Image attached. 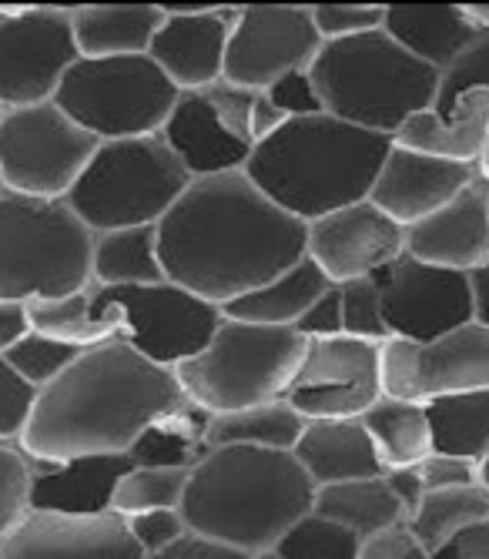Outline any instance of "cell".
Segmentation results:
<instances>
[{
  "mask_svg": "<svg viewBox=\"0 0 489 559\" xmlns=\"http://www.w3.org/2000/svg\"><path fill=\"white\" fill-rule=\"evenodd\" d=\"M168 282L212 305L249 295L309 255V225L278 209L244 171L194 178L158 222Z\"/></svg>",
  "mask_w": 489,
  "mask_h": 559,
  "instance_id": "1",
  "label": "cell"
},
{
  "mask_svg": "<svg viewBox=\"0 0 489 559\" xmlns=\"http://www.w3.org/2000/svg\"><path fill=\"white\" fill-rule=\"evenodd\" d=\"M184 402L175 369L111 338L84 348L61 379L40 389L17 449L31 463L128 455L144 429Z\"/></svg>",
  "mask_w": 489,
  "mask_h": 559,
  "instance_id": "2",
  "label": "cell"
},
{
  "mask_svg": "<svg viewBox=\"0 0 489 559\" xmlns=\"http://www.w3.org/2000/svg\"><path fill=\"white\" fill-rule=\"evenodd\" d=\"M315 492L296 452L222 445L191 469L181 516L191 533L255 556L312 513Z\"/></svg>",
  "mask_w": 489,
  "mask_h": 559,
  "instance_id": "3",
  "label": "cell"
},
{
  "mask_svg": "<svg viewBox=\"0 0 489 559\" xmlns=\"http://www.w3.org/2000/svg\"><path fill=\"white\" fill-rule=\"evenodd\" d=\"M389 151V134L356 128L332 115L288 118L252 151L244 175L278 209L312 225L366 201Z\"/></svg>",
  "mask_w": 489,
  "mask_h": 559,
  "instance_id": "4",
  "label": "cell"
},
{
  "mask_svg": "<svg viewBox=\"0 0 489 559\" xmlns=\"http://www.w3.org/2000/svg\"><path fill=\"white\" fill-rule=\"evenodd\" d=\"M309 74L325 115L389 138L409 118L432 111L443 84V74L413 58L385 27L325 40Z\"/></svg>",
  "mask_w": 489,
  "mask_h": 559,
  "instance_id": "5",
  "label": "cell"
},
{
  "mask_svg": "<svg viewBox=\"0 0 489 559\" xmlns=\"http://www.w3.org/2000/svg\"><path fill=\"white\" fill-rule=\"evenodd\" d=\"M94 231L68 209L17 191L0 194V301H40L94 285Z\"/></svg>",
  "mask_w": 489,
  "mask_h": 559,
  "instance_id": "6",
  "label": "cell"
},
{
  "mask_svg": "<svg viewBox=\"0 0 489 559\" xmlns=\"http://www.w3.org/2000/svg\"><path fill=\"white\" fill-rule=\"evenodd\" d=\"M191 181L162 134L102 141L64 201L94 235H105L158 225Z\"/></svg>",
  "mask_w": 489,
  "mask_h": 559,
  "instance_id": "7",
  "label": "cell"
},
{
  "mask_svg": "<svg viewBox=\"0 0 489 559\" xmlns=\"http://www.w3.org/2000/svg\"><path fill=\"white\" fill-rule=\"evenodd\" d=\"M309 338L296 329L225 319L215 338L175 369L181 392L199 409L222 416L285 395Z\"/></svg>",
  "mask_w": 489,
  "mask_h": 559,
  "instance_id": "8",
  "label": "cell"
},
{
  "mask_svg": "<svg viewBox=\"0 0 489 559\" xmlns=\"http://www.w3.org/2000/svg\"><path fill=\"white\" fill-rule=\"evenodd\" d=\"M178 97L181 91L152 55L81 58L61 81L55 105L97 141H128L162 134Z\"/></svg>",
  "mask_w": 489,
  "mask_h": 559,
  "instance_id": "9",
  "label": "cell"
},
{
  "mask_svg": "<svg viewBox=\"0 0 489 559\" xmlns=\"http://www.w3.org/2000/svg\"><path fill=\"white\" fill-rule=\"evenodd\" d=\"M91 309L115 332V338L165 369H178L194 359L225 322L218 305L175 282L131 288L91 285Z\"/></svg>",
  "mask_w": 489,
  "mask_h": 559,
  "instance_id": "10",
  "label": "cell"
},
{
  "mask_svg": "<svg viewBox=\"0 0 489 559\" xmlns=\"http://www.w3.org/2000/svg\"><path fill=\"white\" fill-rule=\"evenodd\" d=\"M97 141L55 100L8 108L0 118V175L4 188L31 198L64 201L91 165Z\"/></svg>",
  "mask_w": 489,
  "mask_h": 559,
  "instance_id": "11",
  "label": "cell"
},
{
  "mask_svg": "<svg viewBox=\"0 0 489 559\" xmlns=\"http://www.w3.org/2000/svg\"><path fill=\"white\" fill-rule=\"evenodd\" d=\"M74 8H0V105L31 108L55 100L68 71L81 61L71 24Z\"/></svg>",
  "mask_w": 489,
  "mask_h": 559,
  "instance_id": "12",
  "label": "cell"
},
{
  "mask_svg": "<svg viewBox=\"0 0 489 559\" xmlns=\"http://www.w3.org/2000/svg\"><path fill=\"white\" fill-rule=\"evenodd\" d=\"M255 94L259 91H244L228 81L202 91H181L168 124L162 128V138L191 178L244 171L255 151Z\"/></svg>",
  "mask_w": 489,
  "mask_h": 559,
  "instance_id": "13",
  "label": "cell"
},
{
  "mask_svg": "<svg viewBox=\"0 0 489 559\" xmlns=\"http://www.w3.org/2000/svg\"><path fill=\"white\" fill-rule=\"evenodd\" d=\"M382 395V345L335 335L309 338L302 366L282 399L312 423L362 419Z\"/></svg>",
  "mask_w": 489,
  "mask_h": 559,
  "instance_id": "14",
  "label": "cell"
},
{
  "mask_svg": "<svg viewBox=\"0 0 489 559\" xmlns=\"http://www.w3.org/2000/svg\"><path fill=\"white\" fill-rule=\"evenodd\" d=\"M489 389V325L469 322L432 342L389 338L382 345V392L406 402Z\"/></svg>",
  "mask_w": 489,
  "mask_h": 559,
  "instance_id": "15",
  "label": "cell"
},
{
  "mask_svg": "<svg viewBox=\"0 0 489 559\" xmlns=\"http://www.w3.org/2000/svg\"><path fill=\"white\" fill-rule=\"evenodd\" d=\"M322 44L312 4H244L228 40L225 81L269 91L285 74L309 71Z\"/></svg>",
  "mask_w": 489,
  "mask_h": 559,
  "instance_id": "16",
  "label": "cell"
},
{
  "mask_svg": "<svg viewBox=\"0 0 489 559\" xmlns=\"http://www.w3.org/2000/svg\"><path fill=\"white\" fill-rule=\"evenodd\" d=\"M382 295L385 325L393 338L432 342L476 322L473 275L413 259L409 251L372 275Z\"/></svg>",
  "mask_w": 489,
  "mask_h": 559,
  "instance_id": "17",
  "label": "cell"
},
{
  "mask_svg": "<svg viewBox=\"0 0 489 559\" xmlns=\"http://www.w3.org/2000/svg\"><path fill=\"white\" fill-rule=\"evenodd\" d=\"M406 251V228L372 201H359L309 225V259L332 285L372 278Z\"/></svg>",
  "mask_w": 489,
  "mask_h": 559,
  "instance_id": "18",
  "label": "cell"
},
{
  "mask_svg": "<svg viewBox=\"0 0 489 559\" xmlns=\"http://www.w3.org/2000/svg\"><path fill=\"white\" fill-rule=\"evenodd\" d=\"M165 24L152 40V61L178 91H202L225 81L228 40L238 24L231 4H162Z\"/></svg>",
  "mask_w": 489,
  "mask_h": 559,
  "instance_id": "19",
  "label": "cell"
},
{
  "mask_svg": "<svg viewBox=\"0 0 489 559\" xmlns=\"http://www.w3.org/2000/svg\"><path fill=\"white\" fill-rule=\"evenodd\" d=\"M0 559H148L118 513L68 516L27 510L0 543Z\"/></svg>",
  "mask_w": 489,
  "mask_h": 559,
  "instance_id": "20",
  "label": "cell"
},
{
  "mask_svg": "<svg viewBox=\"0 0 489 559\" xmlns=\"http://www.w3.org/2000/svg\"><path fill=\"white\" fill-rule=\"evenodd\" d=\"M479 175H482L479 165L432 158L393 141V151L385 155V165L375 178L369 201L389 218H396L403 228H409L443 205H450Z\"/></svg>",
  "mask_w": 489,
  "mask_h": 559,
  "instance_id": "21",
  "label": "cell"
},
{
  "mask_svg": "<svg viewBox=\"0 0 489 559\" xmlns=\"http://www.w3.org/2000/svg\"><path fill=\"white\" fill-rule=\"evenodd\" d=\"M413 259L453 272H479L489 265V178L479 175L450 205L406 228Z\"/></svg>",
  "mask_w": 489,
  "mask_h": 559,
  "instance_id": "22",
  "label": "cell"
},
{
  "mask_svg": "<svg viewBox=\"0 0 489 559\" xmlns=\"http://www.w3.org/2000/svg\"><path fill=\"white\" fill-rule=\"evenodd\" d=\"M134 469L131 455H84L71 463H34L31 510L102 516L111 513L118 483Z\"/></svg>",
  "mask_w": 489,
  "mask_h": 559,
  "instance_id": "23",
  "label": "cell"
},
{
  "mask_svg": "<svg viewBox=\"0 0 489 559\" xmlns=\"http://www.w3.org/2000/svg\"><path fill=\"white\" fill-rule=\"evenodd\" d=\"M291 452L319 489L385 476L362 419H312Z\"/></svg>",
  "mask_w": 489,
  "mask_h": 559,
  "instance_id": "24",
  "label": "cell"
},
{
  "mask_svg": "<svg viewBox=\"0 0 489 559\" xmlns=\"http://www.w3.org/2000/svg\"><path fill=\"white\" fill-rule=\"evenodd\" d=\"M393 141L432 158L482 165L489 147V91H466L450 115L422 111L409 118Z\"/></svg>",
  "mask_w": 489,
  "mask_h": 559,
  "instance_id": "25",
  "label": "cell"
},
{
  "mask_svg": "<svg viewBox=\"0 0 489 559\" xmlns=\"http://www.w3.org/2000/svg\"><path fill=\"white\" fill-rule=\"evenodd\" d=\"M382 27L439 74H446L479 34L460 4H385Z\"/></svg>",
  "mask_w": 489,
  "mask_h": 559,
  "instance_id": "26",
  "label": "cell"
},
{
  "mask_svg": "<svg viewBox=\"0 0 489 559\" xmlns=\"http://www.w3.org/2000/svg\"><path fill=\"white\" fill-rule=\"evenodd\" d=\"M74 40L81 58L148 55L165 24L162 4H74Z\"/></svg>",
  "mask_w": 489,
  "mask_h": 559,
  "instance_id": "27",
  "label": "cell"
},
{
  "mask_svg": "<svg viewBox=\"0 0 489 559\" xmlns=\"http://www.w3.org/2000/svg\"><path fill=\"white\" fill-rule=\"evenodd\" d=\"M329 288H332L329 275L306 255L299 265H291L288 272L272 278L269 285L222 305V316L235 319V322H252V325L296 329L299 319Z\"/></svg>",
  "mask_w": 489,
  "mask_h": 559,
  "instance_id": "28",
  "label": "cell"
},
{
  "mask_svg": "<svg viewBox=\"0 0 489 559\" xmlns=\"http://www.w3.org/2000/svg\"><path fill=\"white\" fill-rule=\"evenodd\" d=\"M312 513H319V516H325V520H332L338 526H346L362 543L406 523L403 502L396 499L393 489H389L385 476L322 486L315 492Z\"/></svg>",
  "mask_w": 489,
  "mask_h": 559,
  "instance_id": "29",
  "label": "cell"
},
{
  "mask_svg": "<svg viewBox=\"0 0 489 559\" xmlns=\"http://www.w3.org/2000/svg\"><path fill=\"white\" fill-rule=\"evenodd\" d=\"M208 423H212V413L199 409L194 402H184L175 413L162 416L158 423L144 429L128 455L134 460V466L188 469L191 473L212 452Z\"/></svg>",
  "mask_w": 489,
  "mask_h": 559,
  "instance_id": "30",
  "label": "cell"
},
{
  "mask_svg": "<svg viewBox=\"0 0 489 559\" xmlns=\"http://www.w3.org/2000/svg\"><path fill=\"white\" fill-rule=\"evenodd\" d=\"M362 426L379 452L382 469H406L422 466L432 455V432L426 405L382 395L362 416Z\"/></svg>",
  "mask_w": 489,
  "mask_h": 559,
  "instance_id": "31",
  "label": "cell"
},
{
  "mask_svg": "<svg viewBox=\"0 0 489 559\" xmlns=\"http://www.w3.org/2000/svg\"><path fill=\"white\" fill-rule=\"evenodd\" d=\"M168 282L158 248V225L105 231L94 238V285L131 288Z\"/></svg>",
  "mask_w": 489,
  "mask_h": 559,
  "instance_id": "32",
  "label": "cell"
},
{
  "mask_svg": "<svg viewBox=\"0 0 489 559\" xmlns=\"http://www.w3.org/2000/svg\"><path fill=\"white\" fill-rule=\"evenodd\" d=\"M432 452L482 463L489 455V389L426 402Z\"/></svg>",
  "mask_w": 489,
  "mask_h": 559,
  "instance_id": "33",
  "label": "cell"
},
{
  "mask_svg": "<svg viewBox=\"0 0 489 559\" xmlns=\"http://www.w3.org/2000/svg\"><path fill=\"white\" fill-rule=\"evenodd\" d=\"M306 419L285 399L252 405V409L222 413L208 423V445H249V449H278L291 452L302 439Z\"/></svg>",
  "mask_w": 489,
  "mask_h": 559,
  "instance_id": "34",
  "label": "cell"
},
{
  "mask_svg": "<svg viewBox=\"0 0 489 559\" xmlns=\"http://www.w3.org/2000/svg\"><path fill=\"white\" fill-rule=\"evenodd\" d=\"M489 516V489L482 483L463 489H436L426 492L416 516L406 523L409 533L419 539L426 556L446 549L463 530Z\"/></svg>",
  "mask_w": 489,
  "mask_h": 559,
  "instance_id": "35",
  "label": "cell"
},
{
  "mask_svg": "<svg viewBox=\"0 0 489 559\" xmlns=\"http://www.w3.org/2000/svg\"><path fill=\"white\" fill-rule=\"evenodd\" d=\"M31 312V329L40 335H51L81 348L111 342L115 332L94 316L91 309V288L77 292V295H64V298H40L27 305Z\"/></svg>",
  "mask_w": 489,
  "mask_h": 559,
  "instance_id": "36",
  "label": "cell"
},
{
  "mask_svg": "<svg viewBox=\"0 0 489 559\" xmlns=\"http://www.w3.org/2000/svg\"><path fill=\"white\" fill-rule=\"evenodd\" d=\"M188 469H152V466H134L124 473L115 492L111 513L118 516H138V513H155V510H181V499L188 489Z\"/></svg>",
  "mask_w": 489,
  "mask_h": 559,
  "instance_id": "37",
  "label": "cell"
},
{
  "mask_svg": "<svg viewBox=\"0 0 489 559\" xmlns=\"http://www.w3.org/2000/svg\"><path fill=\"white\" fill-rule=\"evenodd\" d=\"M275 549L285 559H359L362 539L346 526L309 513L275 543Z\"/></svg>",
  "mask_w": 489,
  "mask_h": 559,
  "instance_id": "38",
  "label": "cell"
},
{
  "mask_svg": "<svg viewBox=\"0 0 489 559\" xmlns=\"http://www.w3.org/2000/svg\"><path fill=\"white\" fill-rule=\"evenodd\" d=\"M84 355L81 345H71V342H61V338H51V335H40V332H27L4 359L8 366L27 379L34 389H44L51 385L55 379H61L77 359Z\"/></svg>",
  "mask_w": 489,
  "mask_h": 559,
  "instance_id": "39",
  "label": "cell"
},
{
  "mask_svg": "<svg viewBox=\"0 0 489 559\" xmlns=\"http://www.w3.org/2000/svg\"><path fill=\"white\" fill-rule=\"evenodd\" d=\"M342 288V319H346V335L362 338V342H375L385 345L393 338L385 325V312H382V295L379 285L372 278H359Z\"/></svg>",
  "mask_w": 489,
  "mask_h": 559,
  "instance_id": "40",
  "label": "cell"
},
{
  "mask_svg": "<svg viewBox=\"0 0 489 559\" xmlns=\"http://www.w3.org/2000/svg\"><path fill=\"white\" fill-rule=\"evenodd\" d=\"M34 463L17 445H0V543L31 510Z\"/></svg>",
  "mask_w": 489,
  "mask_h": 559,
  "instance_id": "41",
  "label": "cell"
},
{
  "mask_svg": "<svg viewBox=\"0 0 489 559\" xmlns=\"http://www.w3.org/2000/svg\"><path fill=\"white\" fill-rule=\"evenodd\" d=\"M466 91H489V31H479L476 40L466 47V55L443 74L439 100H436L432 111L450 115Z\"/></svg>",
  "mask_w": 489,
  "mask_h": 559,
  "instance_id": "42",
  "label": "cell"
},
{
  "mask_svg": "<svg viewBox=\"0 0 489 559\" xmlns=\"http://www.w3.org/2000/svg\"><path fill=\"white\" fill-rule=\"evenodd\" d=\"M40 389L21 379L0 355V445H17L31 423Z\"/></svg>",
  "mask_w": 489,
  "mask_h": 559,
  "instance_id": "43",
  "label": "cell"
},
{
  "mask_svg": "<svg viewBox=\"0 0 489 559\" xmlns=\"http://www.w3.org/2000/svg\"><path fill=\"white\" fill-rule=\"evenodd\" d=\"M312 21L322 40L356 37L385 24V4H312Z\"/></svg>",
  "mask_w": 489,
  "mask_h": 559,
  "instance_id": "44",
  "label": "cell"
},
{
  "mask_svg": "<svg viewBox=\"0 0 489 559\" xmlns=\"http://www.w3.org/2000/svg\"><path fill=\"white\" fill-rule=\"evenodd\" d=\"M128 530H131L134 543L144 549V556H155V552L175 546L181 536L191 533L184 516H181V510H155V513L128 516Z\"/></svg>",
  "mask_w": 489,
  "mask_h": 559,
  "instance_id": "45",
  "label": "cell"
},
{
  "mask_svg": "<svg viewBox=\"0 0 489 559\" xmlns=\"http://www.w3.org/2000/svg\"><path fill=\"white\" fill-rule=\"evenodd\" d=\"M269 100L285 115V118H312V115H325L322 97L315 91V81L309 71H296L285 74L282 81H275L269 91Z\"/></svg>",
  "mask_w": 489,
  "mask_h": 559,
  "instance_id": "46",
  "label": "cell"
},
{
  "mask_svg": "<svg viewBox=\"0 0 489 559\" xmlns=\"http://www.w3.org/2000/svg\"><path fill=\"white\" fill-rule=\"evenodd\" d=\"M419 469H422V479H426L429 492H436V489H463V486L482 483L479 479V463H469V460H460V455H446V452H432Z\"/></svg>",
  "mask_w": 489,
  "mask_h": 559,
  "instance_id": "47",
  "label": "cell"
},
{
  "mask_svg": "<svg viewBox=\"0 0 489 559\" xmlns=\"http://www.w3.org/2000/svg\"><path fill=\"white\" fill-rule=\"evenodd\" d=\"M296 332H302L306 338H335L346 335V319H342V288L332 285L312 309L299 319Z\"/></svg>",
  "mask_w": 489,
  "mask_h": 559,
  "instance_id": "48",
  "label": "cell"
},
{
  "mask_svg": "<svg viewBox=\"0 0 489 559\" xmlns=\"http://www.w3.org/2000/svg\"><path fill=\"white\" fill-rule=\"evenodd\" d=\"M359 559H426V549L403 523V526H393V530L366 539L359 549Z\"/></svg>",
  "mask_w": 489,
  "mask_h": 559,
  "instance_id": "49",
  "label": "cell"
},
{
  "mask_svg": "<svg viewBox=\"0 0 489 559\" xmlns=\"http://www.w3.org/2000/svg\"><path fill=\"white\" fill-rule=\"evenodd\" d=\"M148 559H252L249 552H241L235 546H225V543H215L208 536H199V533H188L181 536L175 546L148 556Z\"/></svg>",
  "mask_w": 489,
  "mask_h": 559,
  "instance_id": "50",
  "label": "cell"
},
{
  "mask_svg": "<svg viewBox=\"0 0 489 559\" xmlns=\"http://www.w3.org/2000/svg\"><path fill=\"white\" fill-rule=\"evenodd\" d=\"M385 483L389 489L396 492V499L403 502V513H406V523L416 516V510L426 499V479H422V469L419 466H406V469H389L385 473Z\"/></svg>",
  "mask_w": 489,
  "mask_h": 559,
  "instance_id": "51",
  "label": "cell"
},
{
  "mask_svg": "<svg viewBox=\"0 0 489 559\" xmlns=\"http://www.w3.org/2000/svg\"><path fill=\"white\" fill-rule=\"evenodd\" d=\"M31 329V312L24 301H0V355H8Z\"/></svg>",
  "mask_w": 489,
  "mask_h": 559,
  "instance_id": "52",
  "label": "cell"
},
{
  "mask_svg": "<svg viewBox=\"0 0 489 559\" xmlns=\"http://www.w3.org/2000/svg\"><path fill=\"white\" fill-rule=\"evenodd\" d=\"M446 549L460 559H489V516L463 530Z\"/></svg>",
  "mask_w": 489,
  "mask_h": 559,
  "instance_id": "53",
  "label": "cell"
},
{
  "mask_svg": "<svg viewBox=\"0 0 489 559\" xmlns=\"http://www.w3.org/2000/svg\"><path fill=\"white\" fill-rule=\"evenodd\" d=\"M285 121H288V118L272 105L269 94L259 91V94H255V105H252V138H255V147H259L262 141H269Z\"/></svg>",
  "mask_w": 489,
  "mask_h": 559,
  "instance_id": "54",
  "label": "cell"
},
{
  "mask_svg": "<svg viewBox=\"0 0 489 559\" xmlns=\"http://www.w3.org/2000/svg\"><path fill=\"white\" fill-rule=\"evenodd\" d=\"M473 295H476V322L489 325V265L473 272Z\"/></svg>",
  "mask_w": 489,
  "mask_h": 559,
  "instance_id": "55",
  "label": "cell"
},
{
  "mask_svg": "<svg viewBox=\"0 0 489 559\" xmlns=\"http://www.w3.org/2000/svg\"><path fill=\"white\" fill-rule=\"evenodd\" d=\"M460 8L476 31H489V4H460Z\"/></svg>",
  "mask_w": 489,
  "mask_h": 559,
  "instance_id": "56",
  "label": "cell"
},
{
  "mask_svg": "<svg viewBox=\"0 0 489 559\" xmlns=\"http://www.w3.org/2000/svg\"><path fill=\"white\" fill-rule=\"evenodd\" d=\"M252 559H285V556H282V552L275 549V546H272V549H262V552H255Z\"/></svg>",
  "mask_w": 489,
  "mask_h": 559,
  "instance_id": "57",
  "label": "cell"
},
{
  "mask_svg": "<svg viewBox=\"0 0 489 559\" xmlns=\"http://www.w3.org/2000/svg\"><path fill=\"white\" fill-rule=\"evenodd\" d=\"M479 479H482V486L489 489V455H486V460L479 463Z\"/></svg>",
  "mask_w": 489,
  "mask_h": 559,
  "instance_id": "58",
  "label": "cell"
},
{
  "mask_svg": "<svg viewBox=\"0 0 489 559\" xmlns=\"http://www.w3.org/2000/svg\"><path fill=\"white\" fill-rule=\"evenodd\" d=\"M426 559H460V556H453L450 549H439V552H432V556H426Z\"/></svg>",
  "mask_w": 489,
  "mask_h": 559,
  "instance_id": "59",
  "label": "cell"
},
{
  "mask_svg": "<svg viewBox=\"0 0 489 559\" xmlns=\"http://www.w3.org/2000/svg\"><path fill=\"white\" fill-rule=\"evenodd\" d=\"M479 168H482V175L489 178V147H486V155H482V165H479Z\"/></svg>",
  "mask_w": 489,
  "mask_h": 559,
  "instance_id": "60",
  "label": "cell"
},
{
  "mask_svg": "<svg viewBox=\"0 0 489 559\" xmlns=\"http://www.w3.org/2000/svg\"><path fill=\"white\" fill-rule=\"evenodd\" d=\"M8 188H4V175H0V194H4Z\"/></svg>",
  "mask_w": 489,
  "mask_h": 559,
  "instance_id": "61",
  "label": "cell"
},
{
  "mask_svg": "<svg viewBox=\"0 0 489 559\" xmlns=\"http://www.w3.org/2000/svg\"><path fill=\"white\" fill-rule=\"evenodd\" d=\"M0 118H4V105H0Z\"/></svg>",
  "mask_w": 489,
  "mask_h": 559,
  "instance_id": "62",
  "label": "cell"
}]
</instances>
